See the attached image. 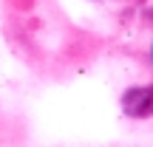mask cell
<instances>
[{"instance_id":"obj_1","label":"cell","mask_w":153,"mask_h":147,"mask_svg":"<svg viewBox=\"0 0 153 147\" xmlns=\"http://www.w3.org/2000/svg\"><path fill=\"white\" fill-rule=\"evenodd\" d=\"M128 110L133 116H145V113H153V88H139L128 96Z\"/></svg>"}]
</instances>
